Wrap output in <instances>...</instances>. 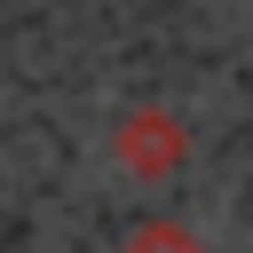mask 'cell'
Here are the masks:
<instances>
[{"instance_id": "cell-1", "label": "cell", "mask_w": 253, "mask_h": 253, "mask_svg": "<svg viewBox=\"0 0 253 253\" xmlns=\"http://www.w3.org/2000/svg\"><path fill=\"white\" fill-rule=\"evenodd\" d=\"M119 166L126 174H142V182H158V174H174L182 158H190V134H182V119L174 111H158V103H142V111H126L119 119Z\"/></svg>"}, {"instance_id": "cell-2", "label": "cell", "mask_w": 253, "mask_h": 253, "mask_svg": "<svg viewBox=\"0 0 253 253\" xmlns=\"http://www.w3.org/2000/svg\"><path fill=\"white\" fill-rule=\"evenodd\" d=\"M119 253H206V245H198L190 229H174V221H142V229H134Z\"/></svg>"}]
</instances>
